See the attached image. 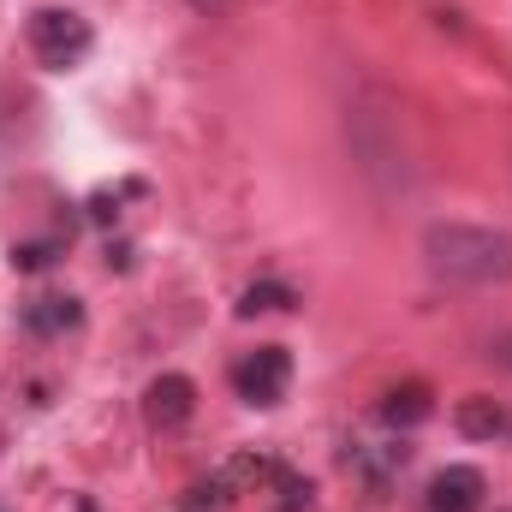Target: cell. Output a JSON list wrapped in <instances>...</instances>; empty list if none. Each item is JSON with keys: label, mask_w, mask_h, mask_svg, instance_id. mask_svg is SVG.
Instances as JSON below:
<instances>
[{"label": "cell", "mask_w": 512, "mask_h": 512, "mask_svg": "<svg viewBox=\"0 0 512 512\" xmlns=\"http://www.w3.org/2000/svg\"><path fill=\"white\" fill-rule=\"evenodd\" d=\"M90 24L78 18V12H66V6H42V12H30V48H36V60L48 66V72H72L84 54H90Z\"/></svg>", "instance_id": "7a4b0ae2"}, {"label": "cell", "mask_w": 512, "mask_h": 512, "mask_svg": "<svg viewBox=\"0 0 512 512\" xmlns=\"http://www.w3.org/2000/svg\"><path fill=\"white\" fill-rule=\"evenodd\" d=\"M423 256L441 280H459V286H507L512 280V233L501 227L435 221L423 233Z\"/></svg>", "instance_id": "6da1fadb"}, {"label": "cell", "mask_w": 512, "mask_h": 512, "mask_svg": "<svg viewBox=\"0 0 512 512\" xmlns=\"http://www.w3.org/2000/svg\"><path fill=\"white\" fill-rule=\"evenodd\" d=\"M489 358H495L501 370H512V334H495V340H489Z\"/></svg>", "instance_id": "7c38bea8"}, {"label": "cell", "mask_w": 512, "mask_h": 512, "mask_svg": "<svg viewBox=\"0 0 512 512\" xmlns=\"http://www.w3.org/2000/svg\"><path fill=\"white\" fill-rule=\"evenodd\" d=\"M292 304H298V292L286 280H251L239 292V316H268V310H292Z\"/></svg>", "instance_id": "9c48e42d"}, {"label": "cell", "mask_w": 512, "mask_h": 512, "mask_svg": "<svg viewBox=\"0 0 512 512\" xmlns=\"http://www.w3.org/2000/svg\"><path fill=\"white\" fill-rule=\"evenodd\" d=\"M191 411H197V382L191 376L167 370V376H155L143 387V417L155 429H179V423H191Z\"/></svg>", "instance_id": "277c9868"}, {"label": "cell", "mask_w": 512, "mask_h": 512, "mask_svg": "<svg viewBox=\"0 0 512 512\" xmlns=\"http://www.w3.org/2000/svg\"><path fill=\"white\" fill-rule=\"evenodd\" d=\"M24 328H30V334H42V340L72 334V328H84V304H78L72 292H42V298H30V304H24Z\"/></svg>", "instance_id": "8992f818"}, {"label": "cell", "mask_w": 512, "mask_h": 512, "mask_svg": "<svg viewBox=\"0 0 512 512\" xmlns=\"http://www.w3.org/2000/svg\"><path fill=\"white\" fill-rule=\"evenodd\" d=\"M286 382H292V352L286 346H256L251 358L233 370V387H239L245 405H280Z\"/></svg>", "instance_id": "3957f363"}, {"label": "cell", "mask_w": 512, "mask_h": 512, "mask_svg": "<svg viewBox=\"0 0 512 512\" xmlns=\"http://www.w3.org/2000/svg\"><path fill=\"white\" fill-rule=\"evenodd\" d=\"M6 262H12V268H24V274H36V268H48V262H54V245H42V239H36V245H12Z\"/></svg>", "instance_id": "30bf717a"}, {"label": "cell", "mask_w": 512, "mask_h": 512, "mask_svg": "<svg viewBox=\"0 0 512 512\" xmlns=\"http://www.w3.org/2000/svg\"><path fill=\"white\" fill-rule=\"evenodd\" d=\"M435 411V393L423 382H399V387H387L382 393V405H376V417H382L387 429H417L423 417Z\"/></svg>", "instance_id": "52a82bcc"}, {"label": "cell", "mask_w": 512, "mask_h": 512, "mask_svg": "<svg viewBox=\"0 0 512 512\" xmlns=\"http://www.w3.org/2000/svg\"><path fill=\"white\" fill-rule=\"evenodd\" d=\"M483 507V471L477 465H447L429 483V512H477Z\"/></svg>", "instance_id": "5b68a950"}, {"label": "cell", "mask_w": 512, "mask_h": 512, "mask_svg": "<svg viewBox=\"0 0 512 512\" xmlns=\"http://www.w3.org/2000/svg\"><path fill=\"white\" fill-rule=\"evenodd\" d=\"M453 423H459V435L465 441H501L512 429V417L489 399V393H471V399H459V411H453Z\"/></svg>", "instance_id": "ba28073f"}, {"label": "cell", "mask_w": 512, "mask_h": 512, "mask_svg": "<svg viewBox=\"0 0 512 512\" xmlns=\"http://www.w3.org/2000/svg\"><path fill=\"white\" fill-rule=\"evenodd\" d=\"M114 215H120V197H108V191H96V197H90V221H102V227H108Z\"/></svg>", "instance_id": "8fae6325"}]
</instances>
